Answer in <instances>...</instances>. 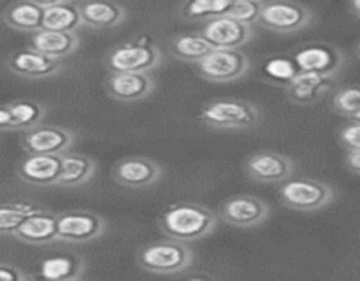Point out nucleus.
<instances>
[{"label":"nucleus","instance_id":"5","mask_svg":"<svg viewBox=\"0 0 360 281\" xmlns=\"http://www.w3.org/2000/svg\"><path fill=\"white\" fill-rule=\"evenodd\" d=\"M278 197L285 207L299 213H315L334 200L333 186L320 179L295 178L287 179L278 188Z\"/></svg>","mask_w":360,"mask_h":281},{"label":"nucleus","instance_id":"14","mask_svg":"<svg viewBox=\"0 0 360 281\" xmlns=\"http://www.w3.org/2000/svg\"><path fill=\"white\" fill-rule=\"evenodd\" d=\"M338 83V76L297 70L285 84L288 100L297 105H311L322 100Z\"/></svg>","mask_w":360,"mask_h":281},{"label":"nucleus","instance_id":"25","mask_svg":"<svg viewBox=\"0 0 360 281\" xmlns=\"http://www.w3.org/2000/svg\"><path fill=\"white\" fill-rule=\"evenodd\" d=\"M211 49L213 48L207 44V41L199 32H183V34L172 35L167 41L169 55L188 63L200 62Z\"/></svg>","mask_w":360,"mask_h":281},{"label":"nucleus","instance_id":"24","mask_svg":"<svg viewBox=\"0 0 360 281\" xmlns=\"http://www.w3.org/2000/svg\"><path fill=\"white\" fill-rule=\"evenodd\" d=\"M42 14H44V9L41 7V4L34 2V0H25V2L11 4L4 11L2 18L4 23L14 30L35 34L42 28Z\"/></svg>","mask_w":360,"mask_h":281},{"label":"nucleus","instance_id":"23","mask_svg":"<svg viewBox=\"0 0 360 281\" xmlns=\"http://www.w3.org/2000/svg\"><path fill=\"white\" fill-rule=\"evenodd\" d=\"M39 4L44 9V14H42V30L77 32L83 27L81 25L79 11H77V2L51 0V2Z\"/></svg>","mask_w":360,"mask_h":281},{"label":"nucleus","instance_id":"40","mask_svg":"<svg viewBox=\"0 0 360 281\" xmlns=\"http://www.w3.org/2000/svg\"><path fill=\"white\" fill-rule=\"evenodd\" d=\"M190 281H204V280H190Z\"/></svg>","mask_w":360,"mask_h":281},{"label":"nucleus","instance_id":"4","mask_svg":"<svg viewBox=\"0 0 360 281\" xmlns=\"http://www.w3.org/2000/svg\"><path fill=\"white\" fill-rule=\"evenodd\" d=\"M164 62V51L150 39H134L116 46L105 55L109 72H148Z\"/></svg>","mask_w":360,"mask_h":281},{"label":"nucleus","instance_id":"36","mask_svg":"<svg viewBox=\"0 0 360 281\" xmlns=\"http://www.w3.org/2000/svg\"><path fill=\"white\" fill-rule=\"evenodd\" d=\"M23 281H49L42 276H25Z\"/></svg>","mask_w":360,"mask_h":281},{"label":"nucleus","instance_id":"35","mask_svg":"<svg viewBox=\"0 0 360 281\" xmlns=\"http://www.w3.org/2000/svg\"><path fill=\"white\" fill-rule=\"evenodd\" d=\"M348 9L352 11V14L360 18V0H352V2L348 4Z\"/></svg>","mask_w":360,"mask_h":281},{"label":"nucleus","instance_id":"39","mask_svg":"<svg viewBox=\"0 0 360 281\" xmlns=\"http://www.w3.org/2000/svg\"><path fill=\"white\" fill-rule=\"evenodd\" d=\"M357 53H359V56H360V42H359V46H357Z\"/></svg>","mask_w":360,"mask_h":281},{"label":"nucleus","instance_id":"11","mask_svg":"<svg viewBox=\"0 0 360 281\" xmlns=\"http://www.w3.org/2000/svg\"><path fill=\"white\" fill-rule=\"evenodd\" d=\"M199 34L213 49H241L253 39V27L239 23L234 18L224 14L206 21Z\"/></svg>","mask_w":360,"mask_h":281},{"label":"nucleus","instance_id":"29","mask_svg":"<svg viewBox=\"0 0 360 281\" xmlns=\"http://www.w3.org/2000/svg\"><path fill=\"white\" fill-rule=\"evenodd\" d=\"M39 209L34 204H0V235H13L20 225Z\"/></svg>","mask_w":360,"mask_h":281},{"label":"nucleus","instance_id":"6","mask_svg":"<svg viewBox=\"0 0 360 281\" xmlns=\"http://www.w3.org/2000/svg\"><path fill=\"white\" fill-rule=\"evenodd\" d=\"M195 69L202 79L221 84L245 77L252 69V62L241 49H211L195 63Z\"/></svg>","mask_w":360,"mask_h":281},{"label":"nucleus","instance_id":"34","mask_svg":"<svg viewBox=\"0 0 360 281\" xmlns=\"http://www.w3.org/2000/svg\"><path fill=\"white\" fill-rule=\"evenodd\" d=\"M347 167L355 174H360V151H347Z\"/></svg>","mask_w":360,"mask_h":281},{"label":"nucleus","instance_id":"30","mask_svg":"<svg viewBox=\"0 0 360 281\" xmlns=\"http://www.w3.org/2000/svg\"><path fill=\"white\" fill-rule=\"evenodd\" d=\"M262 4V0H232L231 7L227 11V16L234 18V20H238L243 25L255 27V25H259Z\"/></svg>","mask_w":360,"mask_h":281},{"label":"nucleus","instance_id":"31","mask_svg":"<svg viewBox=\"0 0 360 281\" xmlns=\"http://www.w3.org/2000/svg\"><path fill=\"white\" fill-rule=\"evenodd\" d=\"M333 107L340 115L348 116V118L360 115V86L343 88L338 93H334Z\"/></svg>","mask_w":360,"mask_h":281},{"label":"nucleus","instance_id":"8","mask_svg":"<svg viewBox=\"0 0 360 281\" xmlns=\"http://www.w3.org/2000/svg\"><path fill=\"white\" fill-rule=\"evenodd\" d=\"M315 20V13L308 6L297 2H264L260 9L259 25L276 34H295Z\"/></svg>","mask_w":360,"mask_h":281},{"label":"nucleus","instance_id":"16","mask_svg":"<svg viewBox=\"0 0 360 281\" xmlns=\"http://www.w3.org/2000/svg\"><path fill=\"white\" fill-rule=\"evenodd\" d=\"M294 60L302 72H319L329 76H338L345 65V55L336 46L319 42L299 49Z\"/></svg>","mask_w":360,"mask_h":281},{"label":"nucleus","instance_id":"33","mask_svg":"<svg viewBox=\"0 0 360 281\" xmlns=\"http://www.w3.org/2000/svg\"><path fill=\"white\" fill-rule=\"evenodd\" d=\"M25 274L18 267L0 262V281H23Z\"/></svg>","mask_w":360,"mask_h":281},{"label":"nucleus","instance_id":"7","mask_svg":"<svg viewBox=\"0 0 360 281\" xmlns=\"http://www.w3.org/2000/svg\"><path fill=\"white\" fill-rule=\"evenodd\" d=\"M108 230V221L95 211L70 209L56 214V237L70 244L97 241Z\"/></svg>","mask_w":360,"mask_h":281},{"label":"nucleus","instance_id":"27","mask_svg":"<svg viewBox=\"0 0 360 281\" xmlns=\"http://www.w3.org/2000/svg\"><path fill=\"white\" fill-rule=\"evenodd\" d=\"M6 105L9 109V130L27 132L34 126L42 125V119L46 118V105L39 100L21 98V100H13Z\"/></svg>","mask_w":360,"mask_h":281},{"label":"nucleus","instance_id":"38","mask_svg":"<svg viewBox=\"0 0 360 281\" xmlns=\"http://www.w3.org/2000/svg\"><path fill=\"white\" fill-rule=\"evenodd\" d=\"M69 281H84L83 277H76V280H69Z\"/></svg>","mask_w":360,"mask_h":281},{"label":"nucleus","instance_id":"10","mask_svg":"<svg viewBox=\"0 0 360 281\" xmlns=\"http://www.w3.org/2000/svg\"><path fill=\"white\" fill-rule=\"evenodd\" d=\"M295 164L290 157L278 151H257L245 162V172L250 179L264 185L285 183L292 178Z\"/></svg>","mask_w":360,"mask_h":281},{"label":"nucleus","instance_id":"22","mask_svg":"<svg viewBox=\"0 0 360 281\" xmlns=\"http://www.w3.org/2000/svg\"><path fill=\"white\" fill-rule=\"evenodd\" d=\"M81 25L94 30L120 27L127 20V9L115 2H77Z\"/></svg>","mask_w":360,"mask_h":281},{"label":"nucleus","instance_id":"15","mask_svg":"<svg viewBox=\"0 0 360 281\" xmlns=\"http://www.w3.org/2000/svg\"><path fill=\"white\" fill-rule=\"evenodd\" d=\"M155 91V79L148 72H109L105 93L118 102H137Z\"/></svg>","mask_w":360,"mask_h":281},{"label":"nucleus","instance_id":"26","mask_svg":"<svg viewBox=\"0 0 360 281\" xmlns=\"http://www.w3.org/2000/svg\"><path fill=\"white\" fill-rule=\"evenodd\" d=\"M86 262L77 255H55L42 260L39 276L49 281H69L83 276Z\"/></svg>","mask_w":360,"mask_h":281},{"label":"nucleus","instance_id":"18","mask_svg":"<svg viewBox=\"0 0 360 281\" xmlns=\"http://www.w3.org/2000/svg\"><path fill=\"white\" fill-rule=\"evenodd\" d=\"M62 165V155H25L16 167V176L34 186H55Z\"/></svg>","mask_w":360,"mask_h":281},{"label":"nucleus","instance_id":"21","mask_svg":"<svg viewBox=\"0 0 360 281\" xmlns=\"http://www.w3.org/2000/svg\"><path fill=\"white\" fill-rule=\"evenodd\" d=\"M97 174V162L83 153L67 151L62 155V165L56 185L60 188H79L86 185Z\"/></svg>","mask_w":360,"mask_h":281},{"label":"nucleus","instance_id":"2","mask_svg":"<svg viewBox=\"0 0 360 281\" xmlns=\"http://www.w3.org/2000/svg\"><path fill=\"white\" fill-rule=\"evenodd\" d=\"M200 122L214 130L255 129L262 119V112L253 102L243 98H217L202 105Z\"/></svg>","mask_w":360,"mask_h":281},{"label":"nucleus","instance_id":"12","mask_svg":"<svg viewBox=\"0 0 360 281\" xmlns=\"http://www.w3.org/2000/svg\"><path fill=\"white\" fill-rule=\"evenodd\" d=\"M111 174L112 179L125 188H148L160 181L164 169L148 157H127L112 165Z\"/></svg>","mask_w":360,"mask_h":281},{"label":"nucleus","instance_id":"9","mask_svg":"<svg viewBox=\"0 0 360 281\" xmlns=\"http://www.w3.org/2000/svg\"><path fill=\"white\" fill-rule=\"evenodd\" d=\"M76 143V132L60 125H39L21 136V148L27 155H63Z\"/></svg>","mask_w":360,"mask_h":281},{"label":"nucleus","instance_id":"17","mask_svg":"<svg viewBox=\"0 0 360 281\" xmlns=\"http://www.w3.org/2000/svg\"><path fill=\"white\" fill-rule=\"evenodd\" d=\"M7 65L11 72L23 79H46L56 76L63 69L62 60H53L30 48L14 51L7 60Z\"/></svg>","mask_w":360,"mask_h":281},{"label":"nucleus","instance_id":"20","mask_svg":"<svg viewBox=\"0 0 360 281\" xmlns=\"http://www.w3.org/2000/svg\"><path fill=\"white\" fill-rule=\"evenodd\" d=\"M13 237L34 246H44L58 241V237H56V214L44 209V207H39L20 225Z\"/></svg>","mask_w":360,"mask_h":281},{"label":"nucleus","instance_id":"19","mask_svg":"<svg viewBox=\"0 0 360 281\" xmlns=\"http://www.w3.org/2000/svg\"><path fill=\"white\" fill-rule=\"evenodd\" d=\"M81 39L77 32H53L39 30L32 34L28 48L53 60H62L74 55L79 49Z\"/></svg>","mask_w":360,"mask_h":281},{"label":"nucleus","instance_id":"13","mask_svg":"<svg viewBox=\"0 0 360 281\" xmlns=\"http://www.w3.org/2000/svg\"><path fill=\"white\" fill-rule=\"evenodd\" d=\"M271 207L255 195H236L225 200L220 209V218L225 223L238 228H253L269 218Z\"/></svg>","mask_w":360,"mask_h":281},{"label":"nucleus","instance_id":"3","mask_svg":"<svg viewBox=\"0 0 360 281\" xmlns=\"http://www.w3.org/2000/svg\"><path fill=\"white\" fill-rule=\"evenodd\" d=\"M193 263V251L186 242L160 239L137 251V266L151 274H178Z\"/></svg>","mask_w":360,"mask_h":281},{"label":"nucleus","instance_id":"32","mask_svg":"<svg viewBox=\"0 0 360 281\" xmlns=\"http://www.w3.org/2000/svg\"><path fill=\"white\" fill-rule=\"evenodd\" d=\"M338 137L347 151H360V122L352 119L340 130Z\"/></svg>","mask_w":360,"mask_h":281},{"label":"nucleus","instance_id":"1","mask_svg":"<svg viewBox=\"0 0 360 281\" xmlns=\"http://www.w3.org/2000/svg\"><path fill=\"white\" fill-rule=\"evenodd\" d=\"M158 225L167 239L192 242L206 237L217 228L218 214L202 204L176 202L162 213Z\"/></svg>","mask_w":360,"mask_h":281},{"label":"nucleus","instance_id":"37","mask_svg":"<svg viewBox=\"0 0 360 281\" xmlns=\"http://www.w3.org/2000/svg\"><path fill=\"white\" fill-rule=\"evenodd\" d=\"M352 119H354V122H360V115H357V116H354V118H352Z\"/></svg>","mask_w":360,"mask_h":281},{"label":"nucleus","instance_id":"28","mask_svg":"<svg viewBox=\"0 0 360 281\" xmlns=\"http://www.w3.org/2000/svg\"><path fill=\"white\" fill-rule=\"evenodd\" d=\"M232 0H192L179 6V16L186 21H206L227 14Z\"/></svg>","mask_w":360,"mask_h":281}]
</instances>
